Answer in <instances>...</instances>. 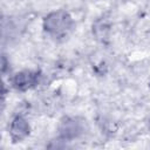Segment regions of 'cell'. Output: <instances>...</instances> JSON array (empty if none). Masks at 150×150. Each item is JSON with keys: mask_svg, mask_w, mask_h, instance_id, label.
<instances>
[{"mask_svg": "<svg viewBox=\"0 0 150 150\" xmlns=\"http://www.w3.org/2000/svg\"><path fill=\"white\" fill-rule=\"evenodd\" d=\"M86 129L84 120L75 116H67L59 124V138L63 142H70L83 135Z\"/></svg>", "mask_w": 150, "mask_h": 150, "instance_id": "2", "label": "cell"}, {"mask_svg": "<svg viewBox=\"0 0 150 150\" xmlns=\"http://www.w3.org/2000/svg\"><path fill=\"white\" fill-rule=\"evenodd\" d=\"M39 73L30 69H23L11 77V84L14 89L20 91H26L28 89L34 88L39 83Z\"/></svg>", "mask_w": 150, "mask_h": 150, "instance_id": "4", "label": "cell"}, {"mask_svg": "<svg viewBox=\"0 0 150 150\" xmlns=\"http://www.w3.org/2000/svg\"><path fill=\"white\" fill-rule=\"evenodd\" d=\"M148 128H149V130H150V118H149V121H148Z\"/></svg>", "mask_w": 150, "mask_h": 150, "instance_id": "5", "label": "cell"}, {"mask_svg": "<svg viewBox=\"0 0 150 150\" xmlns=\"http://www.w3.org/2000/svg\"><path fill=\"white\" fill-rule=\"evenodd\" d=\"M43 30L52 38H64L74 28L71 15L64 9H56L48 13L42 21Z\"/></svg>", "mask_w": 150, "mask_h": 150, "instance_id": "1", "label": "cell"}, {"mask_svg": "<svg viewBox=\"0 0 150 150\" xmlns=\"http://www.w3.org/2000/svg\"><path fill=\"white\" fill-rule=\"evenodd\" d=\"M30 134V124L28 120L21 115H15L8 125V135L13 143H19L25 141Z\"/></svg>", "mask_w": 150, "mask_h": 150, "instance_id": "3", "label": "cell"}]
</instances>
